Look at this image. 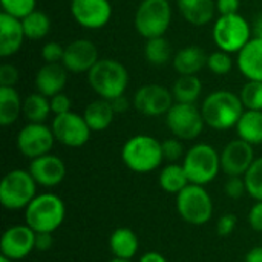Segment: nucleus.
<instances>
[{
    "mask_svg": "<svg viewBox=\"0 0 262 262\" xmlns=\"http://www.w3.org/2000/svg\"><path fill=\"white\" fill-rule=\"evenodd\" d=\"M246 107L239 95L230 91H213L201 103V114L206 126L215 130L236 127Z\"/></svg>",
    "mask_w": 262,
    "mask_h": 262,
    "instance_id": "1",
    "label": "nucleus"
},
{
    "mask_svg": "<svg viewBox=\"0 0 262 262\" xmlns=\"http://www.w3.org/2000/svg\"><path fill=\"white\" fill-rule=\"evenodd\" d=\"M121 160L135 173H150L164 161L161 141L146 134L134 135L123 144Z\"/></svg>",
    "mask_w": 262,
    "mask_h": 262,
    "instance_id": "2",
    "label": "nucleus"
},
{
    "mask_svg": "<svg viewBox=\"0 0 262 262\" xmlns=\"http://www.w3.org/2000/svg\"><path fill=\"white\" fill-rule=\"evenodd\" d=\"M66 218L64 201L52 192L38 193L25 209V223L35 232L54 233Z\"/></svg>",
    "mask_w": 262,
    "mask_h": 262,
    "instance_id": "3",
    "label": "nucleus"
},
{
    "mask_svg": "<svg viewBox=\"0 0 262 262\" xmlns=\"http://www.w3.org/2000/svg\"><path fill=\"white\" fill-rule=\"evenodd\" d=\"M88 81L100 98L112 101L124 95L129 86V72L118 60L100 58L88 72Z\"/></svg>",
    "mask_w": 262,
    "mask_h": 262,
    "instance_id": "4",
    "label": "nucleus"
},
{
    "mask_svg": "<svg viewBox=\"0 0 262 262\" xmlns=\"http://www.w3.org/2000/svg\"><path fill=\"white\" fill-rule=\"evenodd\" d=\"M181 164L192 184L206 186L221 172V154L212 144L196 143L187 149Z\"/></svg>",
    "mask_w": 262,
    "mask_h": 262,
    "instance_id": "5",
    "label": "nucleus"
},
{
    "mask_svg": "<svg viewBox=\"0 0 262 262\" xmlns=\"http://www.w3.org/2000/svg\"><path fill=\"white\" fill-rule=\"evenodd\" d=\"M37 187L38 184L29 170L12 169L0 183V204L6 210H25L38 195Z\"/></svg>",
    "mask_w": 262,
    "mask_h": 262,
    "instance_id": "6",
    "label": "nucleus"
},
{
    "mask_svg": "<svg viewBox=\"0 0 262 262\" xmlns=\"http://www.w3.org/2000/svg\"><path fill=\"white\" fill-rule=\"evenodd\" d=\"M213 41L218 49L238 54L253 37L252 25L239 12L220 15L212 29Z\"/></svg>",
    "mask_w": 262,
    "mask_h": 262,
    "instance_id": "7",
    "label": "nucleus"
},
{
    "mask_svg": "<svg viewBox=\"0 0 262 262\" xmlns=\"http://www.w3.org/2000/svg\"><path fill=\"white\" fill-rule=\"evenodd\" d=\"M177 212L190 226H204L213 216V200L206 186L189 184L177 195Z\"/></svg>",
    "mask_w": 262,
    "mask_h": 262,
    "instance_id": "8",
    "label": "nucleus"
},
{
    "mask_svg": "<svg viewBox=\"0 0 262 262\" xmlns=\"http://www.w3.org/2000/svg\"><path fill=\"white\" fill-rule=\"evenodd\" d=\"M172 23V5L169 0H143L135 12L137 32L147 38L163 37Z\"/></svg>",
    "mask_w": 262,
    "mask_h": 262,
    "instance_id": "9",
    "label": "nucleus"
},
{
    "mask_svg": "<svg viewBox=\"0 0 262 262\" xmlns=\"http://www.w3.org/2000/svg\"><path fill=\"white\" fill-rule=\"evenodd\" d=\"M166 117V126L173 137L183 141L196 140L206 126L201 107L196 103H173Z\"/></svg>",
    "mask_w": 262,
    "mask_h": 262,
    "instance_id": "10",
    "label": "nucleus"
},
{
    "mask_svg": "<svg viewBox=\"0 0 262 262\" xmlns=\"http://www.w3.org/2000/svg\"><path fill=\"white\" fill-rule=\"evenodd\" d=\"M55 141L52 127L46 123H28L17 134V149L29 160L51 154Z\"/></svg>",
    "mask_w": 262,
    "mask_h": 262,
    "instance_id": "11",
    "label": "nucleus"
},
{
    "mask_svg": "<svg viewBox=\"0 0 262 262\" xmlns=\"http://www.w3.org/2000/svg\"><path fill=\"white\" fill-rule=\"evenodd\" d=\"M51 127L57 143L74 149L83 147L91 140L92 134L84 117L72 111L61 115H54Z\"/></svg>",
    "mask_w": 262,
    "mask_h": 262,
    "instance_id": "12",
    "label": "nucleus"
},
{
    "mask_svg": "<svg viewBox=\"0 0 262 262\" xmlns=\"http://www.w3.org/2000/svg\"><path fill=\"white\" fill-rule=\"evenodd\" d=\"M175 98L170 89L163 84L150 83L137 89L132 104L137 112L146 117H160L166 115L173 106Z\"/></svg>",
    "mask_w": 262,
    "mask_h": 262,
    "instance_id": "13",
    "label": "nucleus"
},
{
    "mask_svg": "<svg viewBox=\"0 0 262 262\" xmlns=\"http://www.w3.org/2000/svg\"><path fill=\"white\" fill-rule=\"evenodd\" d=\"M35 232L25 224L9 226L0 238V252L12 261H21L35 250Z\"/></svg>",
    "mask_w": 262,
    "mask_h": 262,
    "instance_id": "14",
    "label": "nucleus"
},
{
    "mask_svg": "<svg viewBox=\"0 0 262 262\" xmlns=\"http://www.w3.org/2000/svg\"><path fill=\"white\" fill-rule=\"evenodd\" d=\"M71 14L81 28L101 29L112 18V5L109 0H71Z\"/></svg>",
    "mask_w": 262,
    "mask_h": 262,
    "instance_id": "15",
    "label": "nucleus"
},
{
    "mask_svg": "<svg viewBox=\"0 0 262 262\" xmlns=\"http://www.w3.org/2000/svg\"><path fill=\"white\" fill-rule=\"evenodd\" d=\"M253 146L241 138L229 141L221 152V170L227 177H244L255 161Z\"/></svg>",
    "mask_w": 262,
    "mask_h": 262,
    "instance_id": "16",
    "label": "nucleus"
},
{
    "mask_svg": "<svg viewBox=\"0 0 262 262\" xmlns=\"http://www.w3.org/2000/svg\"><path fill=\"white\" fill-rule=\"evenodd\" d=\"M98 60V48L88 38H77L64 48L63 64L72 74H88Z\"/></svg>",
    "mask_w": 262,
    "mask_h": 262,
    "instance_id": "17",
    "label": "nucleus"
},
{
    "mask_svg": "<svg viewBox=\"0 0 262 262\" xmlns=\"http://www.w3.org/2000/svg\"><path fill=\"white\" fill-rule=\"evenodd\" d=\"M28 170L31 172L35 183L46 189L57 187L66 178V164L60 157L54 154H46L31 160Z\"/></svg>",
    "mask_w": 262,
    "mask_h": 262,
    "instance_id": "18",
    "label": "nucleus"
},
{
    "mask_svg": "<svg viewBox=\"0 0 262 262\" xmlns=\"http://www.w3.org/2000/svg\"><path fill=\"white\" fill-rule=\"evenodd\" d=\"M68 72L63 63H45L35 74V91L48 98L63 92L68 83Z\"/></svg>",
    "mask_w": 262,
    "mask_h": 262,
    "instance_id": "19",
    "label": "nucleus"
},
{
    "mask_svg": "<svg viewBox=\"0 0 262 262\" xmlns=\"http://www.w3.org/2000/svg\"><path fill=\"white\" fill-rule=\"evenodd\" d=\"M25 29L21 20L6 12L0 14V57L15 55L25 41Z\"/></svg>",
    "mask_w": 262,
    "mask_h": 262,
    "instance_id": "20",
    "label": "nucleus"
},
{
    "mask_svg": "<svg viewBox=\"0 0 262 262\" xmlns=\"http://www.w3.org/2000/svg\"><path fill=\"white\" fill-rule=\"evenodd\" d=\"M236 66L247 80L262 81V38L252 37L236 54Z\"/></svg>",
    "mask_w": 262,
    "mask_h": 262,
    "instance_id": "21",
    "label": "nucleus"
},
{
    "mask_svg": "<svg viewBox=\"0 0 262 262\" xmlns=\"http://www.w3.org/2000/svg\"><path fill=\"white\" fill-rule=\"evenodd\" d=\"M183 18L193 26H206L216 14L215 0H177Z\"/></svg>",
    "mask_w": 262,
    "mask_h": 262,
    "instance_id": "22",
    "label": "nucleus"
},
{
    "mask_svg": "<svg viewBox=\"0 0 262 262\" xmlns=\"http://www.w3.org/2000/svg\"><path fill=\"white\" fill-rule=\"evenodd\" d=\"M172 64L180 75H196L207 64V55L201 46L189 45L173 55Z\"/></svg>",
    "mask_w": 262,
    "mask_h": 262,
    "instance_id": "23",
    "label": "nucleus"
},
{
    "mask_svg": "<svg viewBox=\"0 0 262 262\" xmlns=\"http://www.w3.org/2000/svg\"><path fill=\"white\" fill-rule=\"evenodd\" d=\"M109 250L114 258L132 261L140 250V239L132 229L118 227L109 236Z\"/></svg>",
    "mask_w": 262,
    "mask_h": 262,
    "instance_id": "24",
    "label": "nucleus"
},
{
    "mask_svg": "<svg viewBox=\"0 0 262 262\" xmlns=\"http://www.w3.org/2000/svg\"><path fill=\"white\" fill-rule=\"evenodd\" d=\"M81 115L84 117V120L92 132H103L112 124L115 111L109 100L97 98L84 107Z\"/></svg>",
    "mask_w": 262,
    "mask_h": 262,
    "instance_id": "25",
    "label": "nucleus"
},
{
    "mask_svg": "<svg viewBox=\"0 0 262 262\" xmlns=\"http://www.w3.org/2000/svg\"><path fill=\"white\" fill-rule=\"evenodd\" d=\"M23 112V100L15 88L0 86V124L8 127Z\"/></svg>",
    "mask_w": 262,
    "mask_h": 262,
    "instance_id": "26",
    "label": "nucleus"
},
{
    "mask_svg": "<svg viewBox=\"0 0 262 262\" xmlns=\"http://www.w3.org/2000/svg\"><path fill=\"white\" fill-rule=\"evenodd\" d=\"M235 129L238 138L250 143L252 146L262 144V111L246 109Z\"/></svg>",
    "mask_w": 262,
    "mask_h": 262,
    "instance_id": "27",
    "label": "nucleus"
},
{
    "mask_svg": "<svg viewBox=\"0 0 262 262\" xmlns=\"http://www.w3.org/2000/svg\"><path fill=\"white\" fill-rule=\"evenodd\" d=\"M158 183L166 193H172V195H178L184 187L190 184L189 177L183 164L180 163H169L167 166H164L160 170Z\"/></svg>",
    "mask_w": 262,
    "mask_h": 262,
    "instance_id": "28",
    "label": "nucleus"
},
{
    "mask_svg": "<svg viewBox=\"0 0 262 262\" xmlns=\"http://www.w3.org/2000/svg\"><path fill=\"white\" fill-rule=\"evenodd\" d=\"M23 117L29 123H45L49 118L51 111V100L40 94V92H32L23 100Z\"/></svg>",
    "mask_w": 262,
    "mask_h": 262,
    "instance_id": "29",
    "label": "nucleus"
},
{
    "mask_svg": "<svg viewBox=\"0 0 262 262\" xmlns=\"http://www.w3.org/2000/svg\"><path fill=\"white\" fill-rule=\"evenodd\" d=\"M201 92L203 83L198 75H180L172 86V94L177 103H196Z\"/></svg>",
    "mask_w": 262,
    "mask_h": 262,
    "instance_id": "30",
    "label": "nucleus"
},
{
    "mask_svg": "<svg viewBox=\"0 0 262 262\" xmlns=\"http://www.w3.org/2000/svg\"><path fill=\"white\" fill-rule=\"evenodd\" d=\"M144 58L152 66H164L173 60L172 45L164 35L147 38L144 43Z\"/></svg>",
    "mask_w": 262,
    "mask_h": 262,
    "instance_id": "31",
    "label": "nucleus"
},
{
    "mask_svg": "<svg viewBox=\"0 0 262 262\" xmlns=\"http://www.w3.org/2000/svg\"><path fill=\"white\" fill-rule=\"evenodd\" d=\"M25 35L29 40H41L51 32V18L45 11L34 9L25 18H21Z\"/></svg>",
    "mask_w": 262,
    "mask_h": 262,
    "instance_id": "32",
    "label": "nucleus"
},
{
    "mask_svg": "<svg viewBox=\"0 0 262 262\" xmlns=\"http://www.w3.org/2000/svg\"><path fill=\"white\" fill-rule=\"evenodd\" d=\"M249 196L255 201H262V157L255 158L253 164L244 175Z\"/></svg>",
    "mask_w": 262,
    "mask_h": 262,
    "instance_id": "33",
    "label": "nucleus"
},
{
    "mask_svg": "<svg viewBox=\"0 0 262 262\" xmlns=\"http://www.w3.org/2000/svg\"><path fill=\"white\" fill-rule=\"evenodd\" d=\"M239 98L246 109L262 111V81L247 80L239 92Z\"/></svg>",
    "mask_w": 262,
    "mask_h": 262,
    "instance_id": "34",
    "label": "nucleus"
},
{
    "mask_svg": "<svg viewBox=\"0 0 262 262\" xmlns=\"http://www.w3.org/2000/svg\"><path fill=\"white\" fill-rule=\"evenodd\" d=\"M209 71L215 75H227L233 69V58L230 52H226L223 49H216L207 55V64Z\"/></svg>",
    "mask_w": 262,
    "mask_h": 262,
    "instance_id": "35",
    "label": "nucleus"
},
{
    "mask_svg": "<svg viewBox=\"0 0 262 262\" xmlns=\"http://www.w3.org/2000/svg\"><path fill=\"white\" fill-rule=\"evenodd\" d=\"M0 5L3 12L20 20L37 9V0H0Z\"/></svg>",
    "mask_w": 262,
    "mask_h": 262,
    "instance_id": "36",
    "label": "nucleus"
},
{
    "mask_svg": "<svg viewBox=\"0 0 262 262\" xmlns=\"http://www.w3.org/2000/svg\"><path fill=\"white\" fill-rule=\"evenodd\" d=\"M161 146H163L164 161H169V163H178L180 160L184 158V155L187 152L184 149L183 140H180L177 137H172V138H167V140L161 141Z\"/></svg>",
    "mask_w": 262,
    "mask_h": 262,
    "instance_id": "37",
    "label": "nucleus"
},
{
    "mask_svg": "<svg viewBox=\"0 0 262 262\" xmlns=\"http://www.w3.org/2000/svg\"><path fill=\"white\" fill-rule=\"evenodd\" d=\"M224 193L230 200H239L247 193L244 177H229L224 184Z\"/></svg>",
    "mask_w": 262,
    "mask_h": 262,
    "instance_id": "38",
    "label": "nucleus"
},
{
    "mask_svg": "<svg viewBox=\"0 0 262 262\" xmlns=\"http://www.w3.org/2000/svg\"><path fill=\"white\" fill-rule=\"evenodd\" d=\"M64 48L57 41H48L41 48V58L45 63H63Z\"/></svg>",
    "mask_w": 262,
    "mask_h": 262,
    "instance_id": "39",
    "label": "nucleus"
},
{
    "mask_svg": "<svg viewBox=\"0 0 262 262\" xmlns=\"http://www.w3.org/2000/svg\"><path fill=\"white\" fill-rule=\"evenodd\" d=\"M236 226H238V218L233 213H224L216 221V233L224 238L230 236L236 230Z\"/></svg>",
    "mask_w": 262,
    "mask_h": 262,
    "instance_id": "40",
    "label": "nucleus"
},
{
    "mask_svg": "<svg viewBox=\"0 0 262 262\" xmlns=\"http://www.w3.org/2000/svg\"><path fill=\"white\" fill-rule=\"evenodd\" d=\"M49 100H51V111L54 115H61V114L71 112V109H72V101L64 92H60V94L51 97Z\"/></svg>",
    "mask_w": 262,
    "mask_h": 262,
    "instance_id": "41",
    "label": "nucleus"
},
{
    "mask_svg": "<svg viewBox=\"0 0 262 262\" xmlns=\"http://www.w3.org/2000/svg\"><path fill=\"white\" fill-rule=\"evenodd\" d=\"M18 81V69L14 64L3 63L0 66V86L14 88Z\"/></svg>",
    "mask_w": 262,
    "mask_h": 262,
    "instance_id": "42",
    "label": "nucleus"
},
{
    "mask_svg": "<svg viewBox=\"0 0 262 262\" xmlns=\"http://www.w3.org/2000/svg\"><path fill=\"white\" fill-rule=\"evenodd\" d=\"M247 221L253 232L262 233V201H255V204L250 207Z\"/></svg>",
    "mask_w": 262,
    "mask_h": 262,
    "instance_id": "43",
    "label": "nucleus"
},
{
    "mask_svg": "<svg viewBox=\"0 0 262 262\" xmlns=\"http://www.w3.org/2000/svg\"><path fill=\"white\" fill-rule=\"evenodd\" d=\"M216 12L220 15H230L236 14L241 6V0H215Z\"/></svg>",
    "mask_w": 262,
    "mask_h": 262,
    "instance_id": "44",
    "label": "nucleus"
},
{
    "mask_svg": "<svg viewBox=\"0 0 262 262\" xmlns=\"http://www.w3.org/2000/svg\"><path fill=\"white\" fill-rule=\"evenodd\" d=\"M54 233H46V232H40L35 235V250L38 252H46L52 247L54 244Z\"/></svg>",
    "mask_w": 262,
    "mask_h": 262,
    "instance_id": "45",
    "label": "nucleus"
},
{
    "mask_svg": "<svg viewBox=\"0 0 262 262\" xmlns=\"http://www.w3.org/2000/svg\"><path fill=\"white\" fill-rule=\"evenodd\" d=\"M111 103H112V106H114L115 114H124V112H127L129 107H130V101H129V98H127L126 95L117 97V98H114Z\"/></svg>",
    "mask_w": 262,
    "mask_h": 262,
    "instance_id": "46",
    "label": "nucleus"
},
{
    "mask_svg": "<svg viewBox=\"0 0 262 262\" xmlns=\"http://www.w3.org/2000/svg\"><path fill=\"white\" fill-rule=\"evenodd\" d=\"M244 262H262V246H255V247H252V249L246 253Z\"/></svg>",
    "mask_w": 262,
    "mask_h": 262,
    "instance_id": "47",
    "label": "nucleus"
},
{
    "mask_svg": "<svg viewBox=\"0 0 262 262\" xmlns=\"http://www.w3.org/2000/svg\"><path fill=\"white\" fill-rule=\"evenodd\" d=\"M138 262H167V259H166V258H164L161 253L150 250V252H146V253H143V255L140 256Z\"/></svg>",
    "mask_w": 262,
    "mask_h": 262,
    "instance_id": "48",
    "label": "nucleus"
},
{
    "mask_svg": "<svg viewBox=\"0 0 262 262\" xmlns=\"http://www.w3.org/2000/svg\"><path fill=\"white\" fill-rule=\"evenodd\" d=\"M252 31H253V37H258V38H262V14H259L253 25H252Z\"/></svg>",
    "mask_w": 262,
    "mask_h": 262,
    "instance_id": "49",
    "label": "nucleus"
},
{
    "mask_svg": "<svg viewBox=\"0 0 262 262\" xmlns=\"http://www.w3.org/2000/svg\"><path fill=\"white\" fill-rule=\"evenodd\" d=\"M109 262H132L130 259H120V258H114V259H111Z\"/></svg>",
    "mask_w": 262,
    "mask_h": 262,
    "instance_id": "50",
    "label": "nucleus"
},
{
    "mask_svg": "<svg viewBox=\"0 0 262 262\" xmlns=\"http://www.w3.org/2000/svg\"><path fill=\"white\" fill-rule=\"evenodd\" d=\"M0 262H14V261H12V259H9V258H6V256H3V255H2V256H0Z\"/></svg>",
    "mask_w": 262,
    "mask_h": 262,
    "instance_id": "51",
    "label": "nucleus"
},
{
    "mask_svg": "<svg viewBox=\"0 0 262 262\" xmlns=\"http://www.w3.org/2000/svg\"><path fill=\"white\" fill-rule=\"evenodd\" d=\"M169 2H172V0H169Z\"/></svg>",
    "mask_w": 262,
    "mask_h": 262,
    "instance_id": "52",
    "label": "nucleus"
}]
</instances>
